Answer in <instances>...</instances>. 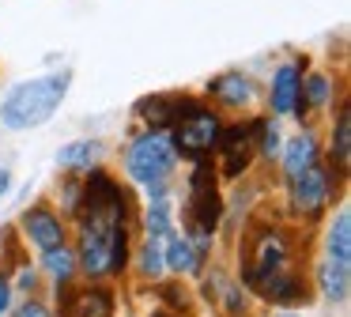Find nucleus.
Segmentation results:
<instances>
[{"label": "nucleus", "instance_id": "obj_1", "mask_svg": "<svg viewBox=\"0 0 351 317\" xmlns=\"http://www.w3.org/2000/svg\"><path fill=\"white\" fill-rule=\"evenodd\" d=\"M72 223H76V264L84 279H114L129 268L136 208L125 185L110 204L84 208Z\"/></svg>", "mask_w": 351, "mask_h": 317}, {"label": "nucleus", "instance_id": "obj_15", "mask_svg": "<svg viewBox=\"0 0 351 317\" xmlns=\"http://www.w3.org/2000/svg\"><path fill=\"white\" fill-rule=\"evenodd\" d=\"M185 95L189 91H155V95H144L132 106V117L144 128H170L185 106Z\"/></svg>", "mask_w": 351, "mask_h": 317}, {"label": "nucleus", "instance_id": "obj_9", "mask_svg": "<svg viewBox=\"0 0 351 317\" xmlns=\"http://www.w3.org/2000/svg\"><path fill=\"white\" fill-rule=\"evenodd\" d=\"M57 314L61 317H117V291L106 279H87L84 287L57 283Z\"/></svg>", "mask_w": 351, "mask_h": 317}, {"label": "nucleus", "instance_id": "obj_16", "mask_svg": "<svg viewBox=\"0 0 351 317\" xmlns=\"http://www.w3.org/2000/svg\"><path fill=\"white\" fill-rule=\"evenodd\" d=\"M321 155H325V163L332 166L340 178H348L351 174V106L340 102L332 113V132H328V143L321 148Z\"/></svg>", "mask_w": 351, "mask_h": 317}, {"label": "nucleus", "instance_id": "obj_5", "mask_svg": "<svg viewBox=\"0 0 351 317\" xmlns=\"http://www.w3.org/2000/svg\"><path fill=\"white\" fill-rule=\"evenodd\" d=\"M219 128H223V113L204 95H185V106L178 113V121L167 128L170 143L178 151V163L212 158L215 143H219Z\"/></svg>", "mask_w": 351, "mask_h": 317}, {"label": "nucleus", "instance_id": "obj_6", "mask_svg": "<svg viewBox=\"0 0 351 317\" xmlns=\"http://www.w3.org/2000/svg\"><path fill=\"white\" fill-rule=\"evenodd\" d=\"M121 166L125 178L132 185H152V181H174L178 170V151L170 143L167 128H144V132H132L129 143L121 151Z\"/></svg>", "mask_w": 351, "mask_h": 317}, {"label": "nucleus", "instance_id": "obj_27", "mask_svg": "<svg viewBox=\"0 0 351 317\" xmlns=\"http://www.w3.org/2000/svg\"><path fill=\"white\" fill-rule=\"evenodd\" d=\"M80 193H84V174L61 170V181H57V204H61V215L64 219H76Z\"/></svg>", "mask_w": 351, "mask_h": 317}, {"label": "nucleus", "instance_id": "obj_3", "mask_svg": "<svg viewBox=\"0 0 351 317\" xmlns=\"http://www.w3.org/2000/svg\"><path fill=\"white\" fill-rule=\"evenodd\" d=\"M189 178H185V204H182V226L185 238L193 242L197 257L208 264L215 249V231L223 226V215H227V200L219 193V174H215L212 158H197L189 163Z\"/></svg>", "mask_w": 351, "mask_h": 317}, {"label": "nucleus", "instance_id": "obj_32", "mask_svg": "<svg viewBox=\"0 0 351 317\" xmlns=\"http://www.w3.org/2000/svg\"><path fill=\"white\" fill-rule=\"evenodd\" d=\"M147 317H189V314H178V309H167V306H155Z\"/></svg>", "mask_w": 351, "mask_h": 317}, {"label": "nucleus", "instance_id": "obj_33", "mask_svg": "<svg viewBox=\"0 0 351 317\" xmlns=\"http://www.w3.org/2000/svg\"><path fill=\"white\" fill-rule=\"evenodd\" d=\"M280 317H302V314H298V309H283Z\"/></svg>", "mask_w": 351, "mask_h": 317}, {"label": "nucleus", "instance_id": "obj_23", "mask_svg": "<svg viewBox=\"0 0 351 317\" xmlns=\"http://www.w3.org/2000/svg\"><path fill=\"white\" fill-rule=\"evenodd\" d=\"M38 272L49 276L53 283H72L80 276V264H76V249L64 242V246H53L38 257Z\"/></svg>", "mask_w": 351, "mask_h": 317}, {"label": "nucleus", "instance_id": "obj_30", "mask_svg": "<svg viewBox=\"0 0 351 317\" xmlns=\"http://www.w3.org/2000/svg\"><path fill=\"white\" fill-rule=\"evenodd\" d=\"M16 306V291H12V279L8 272L0 268V317H8V309Z\"/></svg>", "mask_w": 351, "mask_h": 317}, {"label": "nucleus", "instance_id": "obj_7", "mask_svg": "<svg viewBox=\"0 0 351 317\" xmlns=\"http://www.w3.org/2000/svg\"><path fill=\"white\" fill-rule=\"evenodd\" d=\"M348 178H340V174L332 170V166L325 163V155L317 158L313 166H306L298 178L283 181V193H287V211L291 219H302V223H317L321 215H325L328 208H332V196L336 189L343 185Z\"/></svg>", "mask_w": 351, "mask_h": 317}, {"label": "nucleus", "instance_id": "obj_17", "mask_svg": "<svg viewBox=\"0 0 351 317\" xmlns=\"http://www.w3.org/2000/svg\"><path fill=\"white\" fill-rule=\"evenodd\" d=\"M313 291L332 306H343L351 298V268L321 253L317 264H313Z\"/></svg>", "mask_w": 351, "mask_h": 317}, {"label": "nucleus", "instance_id": "obj_11", "mask_svg": "<svg viewBox=\"0 0 351 317\" xmlns=\"http://www.w3.org/2000/svg\"><path fill=\"white\" fill-rule=\"evenodd\" d=\"M16 234L27 242V246L38 249V253H46V249L69 242V223H64V215H57V208L49 200H34L31 208L19 215Z\"/></svg>", "mask_w": 351, "mask_h": 317}, {"label": "nucleus", "instance_id": "obj_20", "mask_svg": "<svg viewBox=\"0 0 351 317\" xmlns=\"http://www.w3.org/2000/svg\"><path fill=\"white\" fill-rule=\"evenodd\" d=\"M332 95H336V80L328 72H302V113H328L332 106Z\"/></svg>", "mask_w": 351, "mask_h": 317}, {"label": "nucleus", "instance_id": "obj_24", "mask_svg": "<svg viewBox=\"0 0 351 317\" xmlns=\"http://www.w3.org/2000/svg\"><path fill=\"white\" fill-rule=\"evenodd\" d=\"M144 238H155V242H167L170 234L178 231L174 226V200H159V204H144Z\"/></svg>", "mask_w": 351, "mask_h": 317}, {"label": "nucleus", "instance_id": "obj_28", "mask_svg": "<svg viewBox=\"0 0 351 317\" xmlns=\"http://www.w3.org/2000/svg\"><path fill=\"white\" fill-rule=\"evenodd\" d=\"M8 279L16 294H38V268H31V261H19L16 272H8Z\"/></svg>", "mask_w": 351, "mask_h": 317}, {"label": "nucleus", "instance_id": "obj_31", "mask_svg": "<svg viewBox=\"0 0 351 317\" xmlns=\"http://www.w3.org/2000/svg\"><path fill=\"white\" fill-rule=\"evenodd\" d=\"M12 181H16V178H12V170H8V166H0V200L12 193Z\"/></svg>", "mask_w": 351, "mask_h": 317}, {"label": "nucleus", "instance_id": "obj_25", "mask_svg": "<svg viewBox=\"0 0 351 317\" xmlns=\"http://www.w3.org/2000/svg\"><path fill=\"white\" fill-rule=\"evenodd\" d=\"M129 261H136L140 279H147V283H155V279L167 276V264H162V242H155V238H144V242H140V246L132 249Z\"/></svg>", "mask_w": 351, "mask_h": 317}, {"label": "nucleus", "instance_id": "obj_19", "mask_svg": "<svg viewBox=\"0 0 351 317\" xmlns=\"http://www.w3.org/2000/svg\"><path fill=\"white\" fill-rule=\"evenodd\" d=\"M162 264H167V272H170V276H178V279H185V276H200V272L208 268V264L197 257L193 242L185 238L182 231H174L167 242H162Z\"/></svg>", "mask_w": 351, "mask_h": 317}, {"label": "nucleus", "instance_id": "obj_14", "mask_svg": "<svg viewBox=\"0 0 351 317\" xmlns=\"http://www.w3.org/2000/svg\"><path fill=\"white\" fill-rule=\"evenodd\" d=\"M317 158H321V136L313 132V125H302L295 136H283V148H280V155H276L280 178L283 181L298 178V174H302L306 166H313Z\"/></svg>", "mask_w": 351, "mask_h": 317}, {"label": "nucleus", "instance_id": "obj_10", "mask_svg": "<svg viewBox=\"0 0 351 317\" xmlns=\"http://www.w3.org/2000/svg\"><path fill=\"white\" fill-rule=\"evenodd\" d=\"M253 158V136H250V121H223L219 128V143H215V174L227 181H242L250 174Z\"/></svg>", "mask_w": 351, "mask_h": 317}, {"label": "nucleus", "instance_id": "obj_21", "mask_svg": "<svg viewBox=\"0 0 351 317\" xmlns=\"http://www.w3.org/2000/svg\"><path fill=\"white\" fill-rule=\"evenodd\" d=\"M325 257H332V261L351 268V208L348 204H340L332 223L325 226Z\"/></svg>", "mask_w": 351, "mask_h": 317}, {"label": "nucleus", "instance_id": "obj_26", "mask_svg": "<svg viewBox=\"0 0 351 317\" xmlns=\"http://www.w3.org/2000/svg\"><path fill=\"white\" fill-rule=\"evenodd\" d=\"M215 309H219L223 317H250V291L238 283V276L223 279L219 294H215Z\"/></svg>", "mask_w": 351, "mask_h": 317}, {"label": "nucleus", "instance_id": "obj_8", "mask_svg": "<svg viewBox=\"0 0 351 317\" xmlns=\"http://www.w3.org/2000/svg\"><path fill=\"white\" fill-rule=\"evenodd\" d=\"M306 68H310L306 57H291L283 64H276L272 80H268V91H265L272 117H295L298 125L306 121V113H302V72Z\"/></svg>", "mask_w": 351, "mask_h": 317}, {"label": "nucleus", "instance_id": "obj_22", "mask_svg": "<svg viewBox=\"0 0 351 317\" xmlns=\"http://www.w3.org/2000/svg\"><path fill=\"white\" fill-rule=\"evenodd\" d=\"M250 136H253V151H257V158H268V163H272V158L280 155V148H283L280 117H272V113H257V117H250Z\"/></svg>", "mask_w": 351, "mask_h": 317}, {"label": "nucleus", "instance_id": "obj_29", "mask_svg": "<svg viewBox=\"0 0 351 317\" xmlns=\"http://www.w3.org/2000/svg\"><path fill=\"white\" fill-rule=\"evenodd\" d=\"M8 317H53V309L46 306V302L38 298V294H27L19 306H12L8 309Z\"/></svg>", "mask_w": 351, "mask_h": 317}, {"label": "nucleus", "instance_id": "obj_12", "mask_svg": "<svg viewBox=\"0 0 351 317\" xmlns=\"http://www.w3.org/2000/svg\"><path fill=\"white\" fill-rule=\"evenodd\" d=\"M200 95L208 98V102L215 106V110H250L253 102H257L265 91H261V83L253 80L250 72H242V68H230V72H219V75H212V80L204 83V91Z\"/></svg>", "mask_w": 351, "mask_h": 317}, {"label": "nucleus", "instance_id": "obj_18", "mask_svg": "<svg viewBox=\"0 0 351 317\" xmlns=\"http://www.w3.org/2000/svg\"><path fill=\"white\" fill-rule=\"evenodd\" d=\"M110 155V148L95 136H80V140H69L57 148V166L61 170H72V174H87L91 166H102Z\"/></svg>", "mask_w": 351, "mask_h": 317}, {"label": "nucleus", "instance_id": "obj_2", "mask_svg": "<svg viewBox=\"0 0 351 317\" xmlns=\"http://www.w3.org/2000/svg\"><path fill=\"white\" fill-rule=\"evenodd\" d=\"M72 91V68H57V72H42L31 80H19L4 91L0 98V128L8 132H31L53 121L61 102Z\"/></svg>", "mask_w": 351, "mask_h": 317}, {"label": "nucleus", "instance_id": "obj_13", "mask_svg": "<svg viewBox=\"0 0 351 317\" xmlns=\"http://www.w3.org/2000/svg\"><path fill=\"white\" fill-rule=\"evenodd\" d=\"M250 294L261 302H268V306H276V309H298V306H310L313 283L302 272L283 268V272H276V276H265L261 283H253Z\"/></svg>", "mask_w": 351, "mask_h": 317}, {"label": "nucleus", "instance_id": "obj_4", "mask_svg": "<svg viewBox=\"0 0 351 317\" xmlns=\"http://www.w3.org/2000/svg\"><path fill=\"white\" fill-rule=\"evenodd\" d=\"M283 268H295V242L272 219H245V234L238 242V283L250 291L265 276H276Z\"/></svg>", "mask_w": 351, "mask_h": 317}]
</instances>
